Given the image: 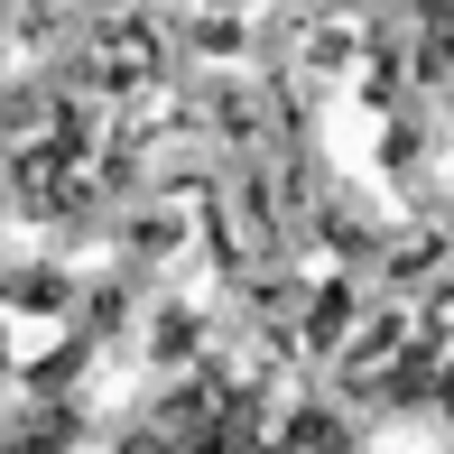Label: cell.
I'll return each mask as SVG.
<instances>
[{
	"label": "cell",
	"mask_w": 454,
	"mask_h": 454,
	"mask_svg": "<svg viewBox=\"0 0 454 454\" xmlns=\"http://www.w3.org/2000/svg\"><path fill=\"white\" fill-rule=\"evenodd\" d=\"M158 427H168L185 454H260L270 445V399H260L251 380H214V371H204V380H185L168 399Z\"/></svg>",
	"instance_id": "1"
},
{
	"label": "cell",
	"mask_w": 454,
	"mask_h": 454,
	"mask_svg": "<svg viewBox=\"0 0 454 454\" xmlns=\"http://www.w3.org/2000/svg\"><path fill=\"white\" fill-rule=\"evenodd\" d=\"M112 454H185V445H176V436H168V427H158V418H149V427H130V436H112Z\"/></svg>",
	"instance_id": "4"
},
{
	"label": "cell",
	"mask_w": 454,
	"mask_h": 454,
	"mask_svg": "<svg viewBox=\"0 0 454 454\" xmlns=\"http://www.w3.org/2000/svg\"><path fill=\"white\" fill-rule=\"evenodd\" d=\"M260 454H362V436L334 408H287V418H270V445Z\"/></svg>",
	"instance_id": "3"
},
{
	"label": "cell",
	"mask_w": 454,
	"mask_h": 454,
	"mask_svg": "<svg viewBox=\"0 0 454 454\" xmlns=\"http://www.w3.org/2000/svg\"><path fill=\"white\" fill-rule=\"evenodd\" d=\"M74 445H84V418L66 399H37V408H19L0 427V454H74Z\"/></svg>",
	"instance_id": "2"
}]
</instances>
